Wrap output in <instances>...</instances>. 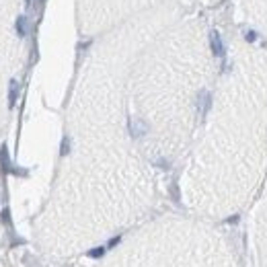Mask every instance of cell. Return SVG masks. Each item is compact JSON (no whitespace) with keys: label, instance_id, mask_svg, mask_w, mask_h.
Masks as SVG:
<instances>
[{"label":"cell","instance_id":"obj_1","mask_svg":"<svg viewBox=\"0 0 267 267\" xmlns=\"http://www.w3.org/2000/svg\"><path fill=\"white\" fill-rule=\"evenodd\" d=\"M212 52L216 54V56H222L224 54V49H222V41H220V37H218V33H212Z\"/></svg>","mask_w":267,"mask_h":267},{"label":"cell","instance_id":"obj_3","mask_svg":"<svg viewBox=\"0 0 267 267\" xmlns=\"http://www.w3.org/2000/svg\"><path fill=\"white\" fill-rule=\"evenodd\" d=\"M27 19L25 17H21V19H19V21H17V31H19V35H27Z\"/></svg>","mask_w":267,"mask_h":267},{"label":"cell","instance_id":"obj_2","mask_svg":"<svg viewBox=\"0 0 267 267\" xmlns=\"http://www.w3.org/2000/svg\"><path fill=\"white\" fill-rule=\"evenodd\" d=\"M17 93H19L17 81H11V95H8V103H11V107H13V105H15V101H17Z\"/></svg>","mask_w":267,"mask_h":267}]
</instances>
